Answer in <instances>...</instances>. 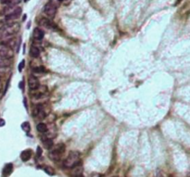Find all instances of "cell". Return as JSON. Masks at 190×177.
<instances>
[{
	"instance_id": "23",
	"label": "cell",
	"mask_w": 190,
	"mask_h": 177,
	"mask_svg": "<svg viewBox=\"0 0 190 177\" xmlns=\"http://www.w3.org/2000/svg\"><path fill=\"white\" fill-rule=\"evenodd\" d=\"M5 123H6V122H5V120H4V119L0 118V127L4 126V125H5Z\"/></svg>"
},
{
	"instance_id": "30",
	"label": "cell",
	"mask_w": 190,
	"mask_h": 177,
	"mask_svg": "<svg viewBox=\"0 0 190 177\" xmlns=\"http://www.w3.org/2000/svg\"><path fill=\"white\" fill-rule=\"evenodd\" d=\"M189 177H190V174H189Z\"/></svg>"
},
{
	"instance_id": "3",
	"label": "cell",
	"mask_w": 190,
	"mask_h": 177,
	"mask_svg": "<svg viewBox=\"0 0 190 177\" xmlns=\"http://www.w3.org/2000/svg\"><path fill=\"white\" fill-rule=\"evenodd\" d=\"M21 11H22V10L19 6L6 7L3 10V14L5 15V20L7 22H10V21L19 19L21 15Z\"/></svg>"
},
{
	"instance_id": "16",
	"label": "cell",
	"mask_w": 190,
	"mask_h": 177,
	"mask_svg": "<svg viewBox=\"0 0 190 177\" xmlns=\"http://www.w3.org/2000/svg\"><path fill=\"white\" fill-rule=\"evenodd\" d=\"M1 3L4 4V5H6L7 7H15V6H18L20 3V0H4Z\"/></svg>"
},
{
	"instance_id": "22",
	"label": "cell",
	"mask_w": 190,
	"mask_h": 177,
	"mask_svg": "<svg viewBox=\"0 0 190 177\" xmlns=\"http://www.w3.org/2000/svg\"><path fill=\"white\" fill-rule=\"evenodd\" d=\"M42 156V148L40 146H37V157L40 158Z\"/></svg>"
},
{
	"instance_id": "27",
	"label": "cell",
	"mask_w": 190,
	"mask_h": 177,
	"mask_svg": "<svg viewBox=\"0 0 190 177\" xmlns=\"http://www.w3.org/2000/svg\"><path fill=\"white\" fill-rule=\"evenodd\" d=\"M0 81H1V78H0ZM0 87H1V82H0Z\"/></svg>"
},
{
	"instance_id": "13",
	"label": "cell",
	"mask_w": 190,
	"mask_h": 177,
	"mask_svg": "<svg viewBox=\"0 0 190 177\" xmlns=\"http://www.w3.org/2000/svg\"><path fill=\"white\" fill-rule=\"evenodd\" d=\"M32 157V150L31 149H26L23 150L20 154V159L22 161H28Z\"/></svg>"
},
{
	"instance_id": "20",
	"label": "cell",
	"mask_w": 190,
	"mask_h": 177,
	"mask_svg": "<svg viewBox=\"0 0 190 177\" xmlns=\"http://www.w3.org/2000/svg\"><path fill=\"white\" fill-rule=\"evenodd\" d=\"M46 71V68L44 66H38L33 69V72L35 73H43Z\"/></svg>"
},
{
	"instance_id": "6",
	"label": "cell",
	"mask_w": 190,
	"mask_h": 177,
	"mask_svg": "<svg viewBox=\"0 0 190 177\" xmlns=\"http://www.w3.org/2000/svg\"><path fill=\"white\" fill-rule=\"evenodd\" d=\"M0 57L11 59L13 57V50L7 44H0Z\"/></svg>"
},
{
	"instance_id": "18",
	"label": "cell",
	"mask_w": 190,
	"mask_h": 177,
	"mask_svg": "<svg viewBox=\"0 0 190 177\" xmlns=\"http://www.w3.org/2000/svg\"><path fill=\"white\" fill-rule=\"evenodd\" d=\"M44 171L46 172L47 174H49V175H51V176L55 175V171H54V169H53V168L49 167V166H45V167H44Z\"/></svg>"
},
{
	"instance_id": "29",
	"label": "cell",
	"mask_w": 190,
	"mask_h": 177,
	"mask_svg": "<svg viewBox=\"0 0 190 177\" xmlns=\"http://www.w3.org/2000/svg\"><path fill=\"white\" fill-rule=\"evenodd\" d=\"M0 1H1V2H3V1H4V0H0Z\"/></svg>"
},
{
	"instance_id": "10",
	"label": "cell",
	"mask_w": 190,
	"mask_h": 177,
	"mask_svg": "<svg viewBox=\"0 0 190 177\" xmlns=\"http://www.w3.org/2000/svg\"><path fill=\"white\" fill-rule=\"evenodd\" d=\"M33 34L34 39L37 41H41V40H43V38H44V36H45V32L40 28H35L33 30Z\"/></svg>"
},
{
	"instance_id": "11",
	"label": "cell",
	"mask_w": 190,
	"mask_h": 177,
	"mask_svg": "<svg viewBox=\"0 0 190 177\" xmlns=\"http://www.w3.org/2000/svg\"><path fill=\"white\" fill-rule=\"evenodd\" d=\"M12 63L11 59L0 57V69H6L8 68Z\"/></svg>"
},
{
	"instance_id": "25",
	"label": "cell",
	"mask_w": 190,
	"mask_h": 177,
	"mask_svg": "<svg viewBox=\"0 0 190 177\" xmlns=\"http://www.w3.org/2000/svg\"><path fill=\"white\" fill-rule=\"evenodd\" d=\"M157 177H163V175H162V174H161V172H159L158 175H157Z\"/></svg>"
},
{
	"instance_id": "17",
	"label": "cell",
	"mask_w": 190,
	"mask_h": 177,
	"mask_svg": "<svg viewBox=\"0 0 190 177\" xmlns=\"http://www.w3.org/2000/svg\"><path fill=\"white\" fill-rule=\"evenodd\" d=\"M36 129H37V131L39 132V133H45L47 132V126H46V124L43 123H38L37 126H36Z\"/></svg>"
},
{
	"instance_id": "1",
	"label": "cell",
	"mask_w": 190,
	"mask_h": 177,
	"mask_svg": "<svg viewBox=\"0 0 190 177\" xmlns=\"http://www.w3.org/2000/svg\"><path fill=\"white\" fill-rule=\"evenodd\" d=\"M20 24L18 22H7L0 27V41H6L12 38V36L19 32Z\"/></svg>"
},
{
	"instance_id": "21",
	"label": "cell",
	"mask_w": 190,
	"mask_h": 177,
	"mask_svg": "<svg viewBox=\"0 0 190 177\" xmlns=\"http://www.w3.org/2000/svg\"><path fill=\"white\" fill-rule=\"evenodd\" d=\"M24 65H25V60L23 59V60H21V62L19 64V71H21L23 70Z\"/></svg>"
},
{
	"instance_id": "7",
	"label": "cell",
	"mask_w": 190,
	"mask_h": 177,
	"mask_svg": "<svg viewBox=\"0 0 190 177\" xmlns=\"http://www.w3.org/2000/svg\"><path fill=\"white\" fill-rule=\"evenodd\" d=\"M40 25H42L43 27H45L46 29H49V30H53V31H58V27L52 20H50L49 19H46V18H43L40 20L39 21Z\"/></svg>"
},
{
	"instance_id": "14",
	"label": "cell",
	"mask_w": 190,
	"mask_h": 177,
	"mask_svg": "<svg viewBox=\"0 0 190 177\" xmlns=\"http://www.w3.org/2000/svg\"><path fill=\"white\" fill-rule=\"evenodd\" d=\"M42 144H43V146H44L46 149H51L54 146L53 140L51 139V138H45V139H43Z\"/></svg>"
},
{
	"instance_id": "28",
	"label": "cell",
	"mask_w": 190,
	"mask_h": 177,
	"mask_svg": "<svg viewBox=\"0 0 190 177\" xmlns=\"http://www.w3.org/2000/svg\"><path fill=\"white\" fill-rule=\"evenodd\" d=\"M58 1H59V2H62V1H63V0H58Z\"/></svg>"
},
{
	"instance_id": "5",
	"label": "cell",
	"mask_w": 190,
	"mask_h": 177,
	"mask_svg": "<svg viewBox=\"0 0 190 177\" xmlns=\"http://www.w3.org/2000/svg\"><path fill=\"white\" fill-rule=\"evenodd\" d=\"M44 12H45V14L48 17V18L53 19L55 17V15H56V13H57V7H56V5L52 1H49L45 5Z\"/></svg>"
},
{
	"instance_id": "12",
	"label": "cell",
	"mask_w": 190,
	"mask_h": 177,
	"mask_svg": "<svg viewBox=\"0 0 190 177\" xmlns=\"http://www.w3.org/2000/svg\"><path fill=\"white\" fill-rule=\"evenodd\" d=\"M12 171H13V165L11 163H8L7 165L4 167L3 172H2V177H8Z\"/></svg>"
},
{
	"instance_id": "8",
	"label": "cell",
	"mask_w": 190,
	"mask_h": 177,
	"mask_svg": "<svg viewBox=\"0 0 190 177\" xmlns=\"http://www.w3.org/2000/svg\"><path fill=\"white\" fill-rule=\"evenodd\" d=\"M33 116H35L37 117L39 120H42V119H45L46 116V113L44 110V108H43V105H37L35 107V109H34V112H33Z\"/></svg>"
},
{
	"instance_id": "2",
	"label": "cell",
	"mask_w": 190,
	"mask_h": 177,
	"mask_svg": "<svg viewBox=\"0 0 190 177\" xmlns=\"http://www.w3.org/2000/svg\"><path fill=\"white\" fill-rule=\"evenodd\" d=\"M79 164H81V154L78 151H71L63 161V165L67 169H73Z\"/></svg>"
},
{
	"instance_id": "15",
	"label": "cell",
	"mask_w": 190,
	"mask_h": 177,
	"mask_svg": "<svg viewBox=\"0 0 190 177\" xmlns=\"http://www.w3.org/2000/svg\"><path fill=\"white\" fill-rule=\"evenodd\" d=\"M29 54H30V56H31L32 58H38L39 57V55H40V50H39V48L38 47H36V46H31V48H30V52H29Z\"/></svg>"
},
{
	"instance_id": "26",
	"label": "cell",
	"mask_w": 190,
	"mask_h": 177,
	"mask_svg": "<svg viewBox=\"0 0 190 177\" xmlns=\"http://www.w3.org/2000/svg\"><path fill=\"white\" fill-rule=\"evenodd\" d=\"M75 177H84V174H80V175H77Z\"/></svg>"
},
{
	"instance_id": "19",
	"label": "cell",
	"mask_w": 190,
	"mask_h": 177,
	"mask_svg": "<svg viewBox=\"0 0 190 177\" xmlns=\"http://www.w3.org/2000/svg\"><path fill=\"white\" fill-rule=\"evenodd\" d=\"M21 129L24 131V132H26V133H28V132H30V130H31V127H30V123H28V122H24L22 124H21Z\"/></svg>"
},
{
	"instance_id": "9",
	"label": "cell",
	"mask_w": 190,
	"mask_h": 177,
	"mask_svg": "<svg viewBox=\"0 0 190 177\" xmlns=\"http://www.w3.org/2000/svg\"><path fill=\"white\" fill-rule=\"evenodd\" d=\"M28 85L29 88L31 90H36L38 87H39V81L36 78L35 76H30L28 79Z\"/></svg>"
},
{
	"instance_id": "24",
	"label": "cell",
	"mask_w": 190,
	"mask_h": 177,
	"mask_svg": "<svg viewBox=\"0 0 190 177\" xmlns=\"http://www.w3.org/2000/svg\"><path fill=\"white\" fill-rule=\"evenodd\" d=\"M20 89H22L23 90V88H24V86H23V82L21 81L20 83Z\"/></svg>"
},
{
	"instance_id": "4",
	"label": "cell",
	"mask_w": 190,
	"mask_h": 177,
	"mask_svg": "<svg viewBox=\"0 0 190 177\" xmlns=\"http://www.w3.org/2000/svg\"><path fill=\"white\" fill-rule=\"evenodd\" d=\"M65 148H66L65 145L62 143L58 144L57 146H53L48 154L49 159L53 161H59V159H61L64 152H65Z\"/></svg>"
}]
</instances>
